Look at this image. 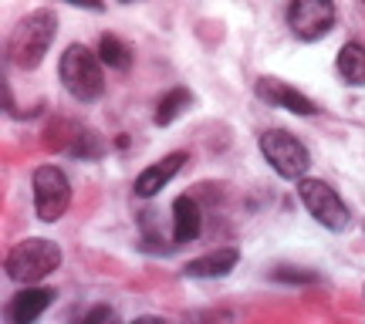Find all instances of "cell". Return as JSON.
I'll return each instance as SVG.
<instances>
[{
  "label": "cell",
  "instance_id": "cell-14",
  "mask_svg": "<svg viewBox=\"0 0 365 324\" xmlns=\"http://www.w3.org/2000/svg\"><path fill=\"white\" fill-rule=\"evenodd\" d=\"M193 105V95L186 88H173V91H166L163 98H159V105H156V115H153V122L156 125H170V122H176V118L186 112Z\"/></svg>",
  "mask_w": 365,
  "mask_h": 324
},
{
  "label": "cell",
  "instance_id": "cell-16",
  "mask_svg": "<svg viewBox=\"0 0 365 324\" xmlns=\"http://www.w3.org/2000/svg\"><path fill=\"white\" fill-rule=\"evenodd\" d=\"M68 152H71V156H81V159H95V156H102V142H98L95 132H78Z\"/></svg>",
  "mask_w": 365,
  "mask_h": 324
},
{
  "label": "cell",
  "instance_id": "cell-4",
  "mask_svg": "<svg viewBox=\"0 0 365 324\" xmlns=\"http://www.w3.org/2000/svg\"><path fill=\"white\" fill-rule=\"evenodd\" d=\"M298 196H301V203L308 207V213H312L325 230H331V234H345V230L352 226V213H349V207L341 203V196L335 193L325 179H304V176H301L298 179Z\"/></svg>",
  "mask_w": 365,
  "mask_h": 324
},
{
  "label": "cell",
  "instance_id": "cell-1",
  "mask_svg": "<svg viewBox=\"0 0 365 324\" xmlns=\"http://www.w3.org/2000/svg\"><path fill=\"white\" fill-rule=\"evenodd\" d=\"M54 34H58V17L51 11H31L21 21V24L14 27L11 41H7V61L14 68H21V71H31V68H38L44 61V54L51 48Z\"/></svg>",
  "mask_w": 365,
  "mask_h": 324
},
{
  "label": "cell",
  "instance_id": "cell-2",
  "mask_svg": "<svg viewBox=\"0 0 365 324\" xmlns=\"http://www.w3.org/2000/svg\"><path fill=\"white\" fill-rule=\"evenodd\" d=\"M58 267H61V246L44 240V236L21 240L17 246L7 250V260H4L7 277L17 281V284H38V281H44Z\"/></svg>",
  "mask_w": 365,
  "mask_h": 324
},
{
  "label": "cell",
  "instance_id": "cell-15",
  "mask_svg": "<svg viewBox=\"0 0 365 324\" xmlns=\"http://www.w3.org/2000/svg\"><path fill=\"white\" fill-rule=\"evenodd\" d=\"M98 58H102L108 68H115V71H129L132 68L129 44H122L115 34H102V41H98Z\"/></svg>",
  "mask_w": 365,
  "mask_h": 324
},
{
  "label": "cell",
  "instance_id": "cell-10",
  "mask_svg": "<svg viewBox=\"0 0 365 324\" xmlns=\"http://www.w3.org/2000/svg\"><path fill=\"white\" fill-rule=\"evenodd\" d=\"M182 162H186V152H170L166 159H159V162H153V166H145L139 176H135V193L143 196V199H149V196H156L159 189H166L173 182V176L182 169Z\"/></svg>",
  "mask_w": 365,
  "mask_h": 324
},
{
  "label": "cell",
  "instance_id": "cell-12",
  "mask_svg": "<svg viewBox=\"0 0 365 324\" xmlns=\"http://www.w3.org/2000/svg\"><path fill=\"white\" fill-rule=\"evenodd\" d=\"M237 260H240V250L237 246H217V250H210L203 257L190 260L182 273L186 277H223V273H230L237 267Z\"/></svg>",
  "mask_w": 365,
  "mask_h": 324
},
{
  "label": "cell",
  "instance_id": "cell-6",
  "mask_svg": "<svg viewBox=\"0 0 365 324\" xmlns=\"http://www.w3.org/2000/svg\"><path fill=\"white\" fill-rule=\"evenodd\" d=\"M71 207V182L58 166L34 169V213L41 223H58Z\"/></svg>",
  "mask_w": 365,
  "mask_h": 324
},
{
  "label": "cell",
  "instance_id": "cell-18",
  "mask_svg": "<svg viewBox=\"0 0 365 324\" xmlns=\"http://www.w3.org/2000/svg\"><path fill=\"white\" fill-rule=\"evenodd\" d=\"M112 318V308H95V311L81 314V324H95V321H108Z\"/></svg>",
  "mask_w": 365,
  "mask_h": 324
},
{
  "label": "cell",
  "instance_id": "cell-7",
  "mask_svg": "<svg viewBox=\"0 0 365 324\" xmlns=\"http://www.w3.org/2000/svg\"><path fill=\"white\" fill-rule=\"evenodd\" d=\"M287 27L298 41H322L335 27V0H291Z\"/></svg>",
  "mask_w": 365,
  "mask_h": 324
},
{
  "label": "cell",
  "instance_id": "cell-9",
  "mask_svg": "<svg viewBox=\"0 0 365 324\" xmlns=\"http://www.w3.org/2000/svg\"><path fill=\"white\" fill-rule=\"evenodd\" d=\"M51 301H54V291L27 284L24 291H17V294L11 298V304H7V321H11V324H31V321H38L41 314L51 308Z\"/></svg>",
  "mask_w": 365,
  "mask_h": 324
},
{
  "label": "cell",
  "instance_id": "cell-11",
  "mask_svg": "<svg viewBox=\"0 0 365 324\" xmlns=\"http://www.w3.org/2000/svg\"><path fill=\"white\" fill-rule=\"evenodd\" d=\"M203 230V213L193 196H176L173 203V240L176 244H193Z\"/></svg>",
  "mask_w": 365,
  "mask_h": 324
},
{
  "label": "cell",
  "instance_id": "cell-3",
  "mask_svg": "<svg viewBox=\"0 0 365 324\" xmlns=\"http://www.w3.org/2000/svg\"><path fill=\"white\" fill-rule=\"evenodd\" d=\"M58 75L65 81V88L71 98L91 105L102 98L105 91V75H102V61L85 48V44H71L61 61H58Z\"/></svg>",
  "mask_w": 365,
  "mask_h": 324
},
{
  "label": "cell",
  "instance_id": "cell-13",
  "mask_svg": "<svg viewBox=\"0 0 365 324\" xmlns=\"http://www.w3.org/2000/svg\"><path fill=\"white\" fill-rule=\"evenodd\" d=\"M335 68H339V75L349 81V85H359V88H365V48L359 44V41L341 44Z\"/></svg>",
  "mask_w": 365,
  "mask_h": 324
},
{
  "label": "cell",
  "instance_id": "cell-20",
  "mask_svg": "<svg viewBox=\"0 0 365 324\" xmlns=\"http://www.w3.org/2000/svg\"><path fill=\"white\" fill-rule=\"evenodd\" d=\"M122 4H135V0H122Z\"/></svg>",
  "mask_w": 365,
  "mask_h": 324
},
{
  "label": "cell",
  "instance_id": "cell-5",
  "mask_svg": "<svg viewBox=\"0 0 365 324\" xmlns=\"http://www.w3.org/2000/svg\"><path fill=\"white\" fill-rule=\"evenodd\" d=\"M261 152L271 162V169L281 179H294L298 182L308 166H312V152L304 149V142H298L287 129H267L261 135Z\"/></svg>",
  "mask_w": 365,
  "mask_h": 324
},
{
  "label": "cell",
  "instance_id": "cell-8",
  "mask_svg": "<svg viewBox=\"0 0 365 324\" xmlns=\"http://www.w3.org/2000/svg\"><path fill=\"white\" fill-rule=\"evenodd\" d=\"M257 98L267 102L271 108H287V112H294V115H314V112H318V105H314L308 95H301L298 88H291L287 81H277V78L257 81Z\"/></svg>",
  "mask_w": 365,
  "mask_h": 324
},
{
  "label": "cell",
  "instance_id": "cell-19",
  "mask_svg": "<svg viewBox=\"0 0 365 324\" xmlns=\"http://www.w3.org/2000/svg\"><path fill=\"white\" fill-rule=\"evenodd\" d=\"M65 4H75V7H88V11H102V0H65Z\"/></svg>",
  "mask_w": 365,
  "mask_h": 324
},
{
  "label": "cell",
  "instance_id": "cell-17",
  "mask_svg": "<svg viewBox=\"0 0 365 324\" xmlns=\"http://www.w3.org/2000/svg\"><path fill=\"white\" fill-rule=\"evenodd\" d=\"M274 281H291V284H314L318 277L314 273H294L291 267H281V271H274Z\"/></svg>",
  "mask_w": 365,
  "mask_h": 324
}]
</instances>
